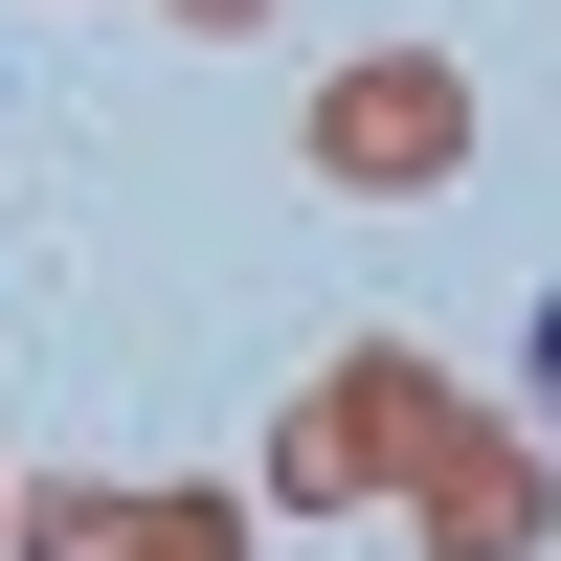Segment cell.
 Returning a JSON list of instances; mask_svg holds the SVG:
<instances>
[{
    "label": "cell",
    "instance_id": "cell-1",
    "mask_svg": "<svg viewBox=\"0 0 561 561\" xmlns=\"http://www.w3.org/2000/svg\"><path fill=\"white\" fill-rule=\"evenodd\" d=\"M449 427H472V382H427L404 337H359L337 382H293V427H270V517H337V494H382V517H404Z\"/></svg>",
    "mask_w": 561,
    "mask_h": 561
},
{
    "label": "cell",
    "instance_id": "cell-2",
    "mask_svg": "<svg viewBox=\"0 0 561 561\" xmlns=\"http://www.w3.org/2000/svg\"><path fill=\"white\" fill-rule=\"evenodd\" d=\"M314 180H337V203H427V180H472V68H449V45H359V68L314 90Z\"/></svg>",
    "mask_w": 561,
    "mask_h": 561
},
{
    "label": "cell",
    "instance_id": "cell-3",
    "mask_svg": "<svg viewBox=\"0 0 561 561\" xmlns=\"http://www.w3.org/2000/svg\"><path fill=\"white\" fill-rule=\"evenodd\" d=\"M404 539H427V561H539L561 539V449L517 427V404H472V427L427 449V494H404Z\"/></svg>",
    "mask_w": 561,
    "mask_h": 561
},
{
    "label": "cell",
    "instance_id": "cell-4",
    "mask_svg": "<svg viewBox=\"0 0 561 561\" xmlns=\"http://www.w3.org/2000/svg\"><path fill=\"white\" fill-rule=\"evenodd\" d=\"M90 561H248V517H225V494H113Z\"/></svg>",
    "mask_w": 561,
    "mask_h": 561
},
{
    "label": "cell",
    "instance_id": "cell-5",
    "mask_svg": "<svg viewBox=\"0 0 561 561\" xmlns=\"http://www.w3.org/2000/svg\"><path fill=\"white\" fill-rule=\"evenodd\" d=\"M113 539V472H23V517H0V561H90Z\"/></svg>",
    "mask_w": 561,
    "mask_h": 561
},
{
    "label": "cell",
    "instance_id": "cell-6",
    "mask_svg": "<svg viewBox=\"0 0 561 561\" xmlns=\"http://www.w3.org/2000/svg\"><path fill=\"white\" fill-rule=\"evenodd\" d=\"M517 427L561 449V293H539V359H517Z\"/></svg>",
    "mask_w": 561,
    "mask_h": 561
},
{
    "label": "cell",
    "instance_id": "cell-7",
    "mask_svg": "<svg viewBox=\"0 0 561 561\" xmlns=\"http://www.w3.org/2000/svg\"><path fill=\"white\" fill-rule=\"evenodd\" d=\"M180 23H203V45H248V23H270V0H180Z\"/></svg>",
    "mask_w": 561,
    "mask_h": 561
},
{
    "label": "cell",
    "instance_id": "cell-8",
    "mask_svg": "<svg viewBox=\"0 0 561 561\" xmlns=\"http://www.w3.org/2000/svg\"><path fill=\"white\" fill-rule=\"evenodd\" d=\"M0 517H23V472H0Z\"/></svg>",
    "mask_w": 561,
    "mask_h": 561
}]
</instances>
